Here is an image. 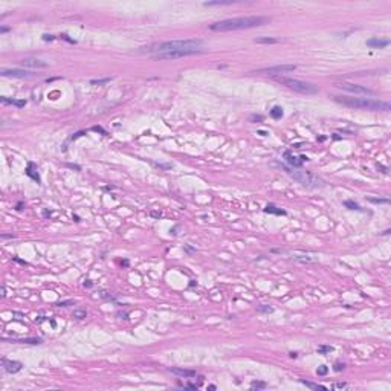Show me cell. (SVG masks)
Returning <instances> with one entry per match:
<instances>
[{
    "mask_svg": "<svg viewBox=\"0 0 391 391\" xmlns=\"http://www.w3.org/2000/svg\"><path fill=\"white\" fill-rule=\"evenodd\" d=\"M270 21L269 17L264 15H248V17H235V18H226V20H220L216 21L212 24H209L211 31L216 32H228V31H240V29H251V28H257L264 23Z\"/></svg>",
    "mask_w": 391,
    "mask_h": 391,
    "instance_id": "6da1fadb",
    "label": "cell"
},
{
    "mask_svg": "<svg viewBox=\"0 0 391 391\" xmlns=\"http://www.w3.org/2000/svg\"><path fill=\"white\" fill-rule=\"evenodd\" d=\"M203 41L199 38H188V40H171L153 44L147 49L148 54L153 55H162L170 52H179V51H193V49H202Z\"/></svg>",
    "mask_w": 391,
    "mask_h": 391,
    "instance_id": "7a4b0ae2",
    "label": "cell"
},
{
    "mask_svg": "<svg viewBox=\"0 0 391 391\" xmlns=\"http://www.w3.org/2000/svg\"><path fill=\"white\" fill-rule=\"evenodd\" d=\"M333 100L342 106L361 110H371V112H388L391 106L385 101L373 100V98H356V96H333Z\"/></svg>",
    "mask_w": 391,
    "mask_h": 391,
    "instance_id": "3957f363",
    "label": "cell"
},
{
    "mask_svg": "<svg viewBox=\"0 0 391 391\" xmlns=\"http://www.w3.org/2000/svg\"><path fill=\"white\" fill-rule=\"evenodd\" d=\"M278 83H281L283 86L298 92V93H304V95H315L318 92V87L312 83H307V81H301V80H295V78H284V77H280L276 78Z\"/></svg>",
    "mask_w": 391,
    "mask_h": 391,
    "instance_id": "277c9868",
    "label": "cell"
},
{
    "mask_svg": "<svg viewBox=\"0 0 391 391\" xmlns=\"http://www.w3.org/2000/svg\"><path fill=\"white\" fill-rule=\"evenodd\" d=\"M281 167L287 171L289 176H292L295 180H298L301 185H304V186H307V188L322 186V180H321L319 177L313 176V174L309 173V171H293L292 168H289V167H286V165H281Z\"/></svg>",
    "mask_w": 391,
    "mask_h": 391,
    "instance_id": "5b68a950",
    "label": "cell"
},
{
    "mask_svg": "<svg viewBox=\"0 0 391 391\" xmlns=\"http://www.w3.org/2000/svg\"><path fill=\"white\" fill-rule=\"evenodd\" d=\"M339 89L342 90H347V92H352V93H358V95H368V96H373L374 92L364 87V86H359V84H352V83H341V84H336Z\"/></svg>",
    "mask_w": 391,
    "mask_h": 391,
    "instance_id": "8992f818",
    "label": "cell"
},
{
    "mask_svg": "<svg viewBox=\"0 0 391 391\" xmlns=\"http://www.w3.org/2000/svg\"><path fill=\"white\" fill-rule=\"evenodd\" d=\"M295 69H296L295 64H278V66H272V67H263L258 72L267 73V75H278V73L292 72V70H295Z\"/></svg>",
    "mask_w": 391,
    "mask_h": 391,
    "instance_id": "52a82bcc",
    "label": "cell"
},
{
    "mask_svg": "<svg viewBox=\"0 0 391 391\" xmlns=\"http://www.w3.org/2000/svg\"><path fill=\"white\" fill-rule=\"evenodd\" d=\"M0 73L3 77H15V78H29L34 75L32 70H26V69H2Z\"/></svg>",
    "mask_w": 391,
    "mask_h": 391,
    "instance_id": "ba28073f",
    "label": "cell"
},
{
    "mask_svg": "<svg viewBox=\"0 0 391 391\" xmlns=\"http://www.w3.org/2000/svg\"><path fill=\"white\" fill-rule=\"evenodd\" d=\"M284 159H286V162L290 165V167H293V168H301V165H303V162H306V160H309V157L307 156H299V157H295L289 150L287 151H284Z\"/></svg>",
    "mask_w": 391,
    "mask_h": 391,
    "instance_id": "9c48e42d",
    "label": "cell"
},
{
    "mask_svg": "<svg viewBox=\"0 0 391 391\" xmlns=\"http://www.w3.org/2000/svg\"><path fill=\"white\" fill-rule=\"evenodd\" d=\"M21 66L24 67H32V69H44L47 67V63L43 61V60H38V58H23L20 61Z\"/></svg>",
    "mask_w": 391,
    "mask_h": 391,
    "instance_id": "30bf717a",
    "label": "cell"
},
{
    "mask_svg": "<svg viewBox=\"0 0 391 391\" xmlns=\"http://www.w3.org/2000/svg\"><path fill=\"white\" fill-rule=\"evenodd\" d=\"M2 365H3V368H5L6 373H17V371H20L21 367H23L21 362H18V361H9V359H6V358L2 359Z\"/></svg>",
    "mask_w": 391,
    "mask_h": 391,
    "instance_id": "8fae6325",
    "label": "cell"
},
{
    "mask_svg": "<svg viewBox=\"0 0 391 391\" xmlns=\"http://www.w3.org/2000/svg\"><path fill=\"white\" fill-rule=\"evenodd\" d=\"M388 44H390V40H387V38L373 37V38L367 40V46L368 47H374V49H382V47H387Z\"/></svg>",
    "mask_w": 391,
    "mask_h": 391,
    "instance_id": "7c38bea8",
    "label": "cell"
},
{
    "mask_svg": "<svg viewBox=\"0 0 391 391\" xmlns=\"http://www.w3.org/2000/svg\"><path fill=\"white\" fill-rule=\"evenodd\" d=\"M170 371L173 373V374H177V376H180V378H196V371L194 370H185V368H170Z\"/></svg>",
    "mask_w": 391,
    "mask_h": 391,
    "instance_id": "4fadbf2b",
    "label": "cell"
},
{
    "mask_svg": "<svg viewBox=\"0 0 391 391\" xmlns=\"http://www.w3.org/2000/svg\"><path fill=\"white\" fill-rule=\"evenodd\" d=\"M26 174H28L31 179H34L37 183H40V176H38V173H37V165H35L34 162H29V164H28Z\"/></svg>",
    "mask_w": 391,
    "mask_h": 391,
    "instance_id": "5bb4252c",
    "label": "cell"
},
{
    "mask_svg": "<svg viewBox=\"0 0 391 391\" xmlns=\"http://www.w3.org/2000/svg\"><path fill=\"white\" fill-rule=\"evenodd\" d=\"M0 101L3 104H12L15 107H24L26 106V100H11V98H6V96H2Z\"/></svg>",
    "mask_w": 391,
    "mask_h": 391,
    "instance_id": "9a60e30c",
    "label": "cell"
},
{
    "mask_svg": "<svg viewBox=\"0 0 391 391\" xmlns=\"http://www.w3.org/2000/svg\"><path fill=\"white\" fill-rule=\"evenodd\" d=\"M264 212H267V214H275V216H286V211H284V209H281V208H276L273 203L266 205Z\"/></svg>",
    "mask_w": 391,
    "mask_h": 391,
    "instance_id": "2e32d148",
    "label": "cell"
},
{
    "mask_svg": "<svg viewBox=\"0 0 391 391\" xmlns=\"http://www.w3.org/2000/svg\"><path fill=\"white\" fill-rule=\"evenodd\" d=\"M255 43H258V44H276V43H280V40L273 38V37H258V38H255Z\"/></svg>",
    "mask_w": 391,
    "mask_h": 391,
    "instance_id": "e0dca14e",
    "label": "cell"
},
{
    "mask_svg": "<svg viewBox=\"0 0 391 391\" xmlns=\"http://www.w3.org/2000/svg\"><path fill=\"white\" fill-rule=\"evenodd\" d=\"M283 109L280 107V106H275V107H272V110H270V116L273 118V119H281L283 118Z\"/></svg>",
    "mask_w": 391,
    "mask_h": 391,
    "instance_id": "ac0fdd59",
    "label": "cell"
},
{
    "mask_svg": "<svg viewBox=\"0 0 391 391\" xmlns=\"http://www.w3.org/2000/svg\"><path fill=\"white\" fill-rule=\"evenodd\" d=\"M301 384H304L306 387H309V388H312V390H327V387H324V385H319V384H313V382H309V381H303V379H301Z\"/></svg>",
    "mask_w": 391,
    "mask_h": 391,
    "instance_id": "d6986e66",
    "label": "cell"
},
{
    "mask_svg": "<svg viewBox=\"0 0 391 391\" xmlns=\"http://www.w3.org/2000/svg\"><path fill=\"white\" fill-rule=\"evenodd\" d=\"M17 342H21V344H32V345H37V344H41V339H40V338H26V339H17Z\"/></svg>",
    "mask_w": 391,
    "mask_h": 391,
    "instance_id": "ffe728a7",
    "label": "cell"
},
{
    "mask_svg": "<svg viewBox=\"0 0 391 391\" xmlns=\"http://www.w3.org/2000/svg\"><path fill=\"white\" fill-rule=\"evenodd\" d=\"M344 206H347L348 209H356V211H361V206L356 203V202H353V200H344Z\"/></svg>",
    "mask_w": 391,
    "mask_h": 391,
    "instance_id": "44dd1931",
    "label": "cell"
},
{
    "mask_svg": "<svg viewBox=\"0 0 391 391\" xmlns=\"http://www.w3.org/2000/svg\"><path fill=\"white\" fill-rule=\"evenodd\" d=\"M234 3V0L232 2H205L203 5L205 6H223V5H232Z\"/></svg>",
    "mask_w": 391,
    "mask_h": 391,
    "instance_id": "7402d4cb",
    "label": "cell"
},
{
    "mask_svg": "<svg viewBox=\"0 0 391 391\" xmlns=\"http://www.w3.org/2000/svg\"><path fill=\"white\" fill-rule=\"evenodd\" d=\"M112 78H101V80H90V84L92 86H103V84H107L110 83Z\"/></svg>",
    "mask_w": 391,
    "mask_h": 391,
    "instance_id": "603a6c76",
    "label": "cell"
},
{
    "mask_svg": "<svg viewBox=\"0 0 391 391\" xmlns=\"http://www.w3.org/2000/svg\"><path fill=\"white\" fill-rule=\"evenodd\" d=\"M72 316L77 318V319H84V318L87 316V312H86V310H73Z\"/></svg>",
    "mask_w": 391,
    "mask_h": 391,
    "instance_id": "cb8c5ba5",
    "label": "cell"
},
{
    "mask_svg": "<svg viewBox=\"0 0 391 391\" xmlns=\"http://www.w3.org/2000/svg\"><path fill=\"white\" fill-rule=\"evenodd\" d=\"M330 352H333L332 345H319L318 347V353L319 355H325V353H330Z\"/></svg>",
    "mask_w": 391,
    "mask_h": 391,
    "instance_id": "d4e9b609",
    "label": "cell"
},
{
    "mask_svg": "<svg viewBox=\"0 0 391 391\" xmlns=\"http://www.w3.org/2000/svg\"><path fill=\"white\" fill-rule=\"evenodd\" d=\"M180 388H185V390H197L200 387V382L199 384H179Z\"/></svg>",
    "mask_w": 391,
    "mask_h": 391,
    "instance_id": "484cf974",
    "label": "cell"
},
{
    "mask_svg": "<svg viewBox=\"0 0 391 391\" xmlns=\"http://www.w3.org/2000/svg\"><path fill=\"white\" fill-rule=\"evenodd\" d=\"M367 200L371 202V203H390L388 199H379V197H368Z\"/></svg>",
    "mask_w": 391,
    "mask_h": 391,
    "instance_id": "4316f807",
    "label": "cell"
},
{
    "mask_svg": "<svg viewBox=\"0 0 391 391\" xmlns=\"http://www.w3.org/2000/svg\"><path fill=\"white\" fill-rule=\"evenodd\" d=\"M251 388L252 390H263V388H266V384L264 382H252Z\"/></svg>",
    "mask_w": 391,
    "mask_h": 391,
    "instance_id": "83f0119b",
    "label": "cell"
},
{
    "mask_svg": "<svg viewBox=\"0 0 391 391\" xmlns=\"http://www.w3.org/2000/svg\"><path fill=\"white\" fill-rule=\"evenodd\" d=\"M73 304H75L73 299H67V301H60V303H57L58 307H67V306H73Z\"/></svg>",
    "mask_w": 391,
    "mask_h": 391,
    "instance_id": "f1b7e54d",
    "label": "cell"
},
{
    "mask_svg": "<svg viewBox=\"0 0 391 391\" xmlns=\"http://www.w3.org/2000/svg\"><path fill=\"white\" fill-rule=\"evenodd\" d=\"M327 371H329V368L325 367V365H321L318 370H316V373H318V376H324V374H327Z\"/></svg>",
    "mask_w": 391,
    "mask_h": 391,
    "instance_id": "f546056e",
    "label": "cell"
},
{
    "mask_svg": "<svg viewBox=\"0 0 391 391\" xmlns=\"http://www.w3.org/2000/svg\"><path fill=\"white\" fill-rule=\"evenodd\" d=\"M257 310H258V312H264V313H270V312H272V307H269V306H260Z\"/></svg>",
    "mask_w": 391,
    "mask_h": 391,
    "instance_id": "4dcf8cb0",
    "label": "cell"
},
{
    "mask_svg": "<svg viewBox=\"0 0 391 391\" xmlns=\"http://www.w3.org/2000/svg\"><path fill=\"white\" fill-rule=\"evenodd\" d=\"M249 119H251L252 122H261V121H263V116H261V115H252Z\"/></svg>",
    "mask_w": 391,
    "mask_h": 391,
    "instance_id": "1f68e13d",
    "label": "cell"
},
{
    "mask_svg": "<svg viewBox=\"0 0 391 391\" xmlns=\"http://www.w3.org/2000/svg\"><path fill=\"white\" fill-rule=\"evenodd\" d=\"M344 368H345L344 364H341V362H336V364H335V371H341V370H344Z\"/></svg>",
    "mask_w": 391,
    "mask_h": 391,
    "instance_id": "d6a6232c",
    "label": "cell"
},
{
    "mask_svg": "<svg viewBox=\"0 0 391 391\" xmlns=\"http://www.w3.org/2000/svg\"><path fill=\"white\" fill-rule=\"evenodd\" d=\"M60 37H61V38H63V40H66V41H69V43H72V44H75V43H77V41H75V40H72V38H69V35H66V34H63V35H60Z\"/></svg>",
    "mask_w": 391,
    "mask_h": 391,
    "instance_id": "836d02e7",
    "label": "cell"
},
{
    "mask_svg": "<svg viewBox=\"0 0 391 391\" xmlns=\"http://www.w3.org/2000/svg\"><path fill=\"white\" fill-rule=\"evenodd\" d=\"M54 38H55L54 35H47V34L43 35V40H44V41H49V40H54Z\"/></svg>",
    "mask_w": 391,
    "mask_h": 391,
    "instance_id": "e575fe53",
    "label": "cell"
},
{
    "mask_svg": "<svg viewBox=\"0 0 391 391\" xmlns=\"http://www.w3.org/2000/svg\"><path fill=\"white\" fill-rule=\"evenodd\" d=\"M345 387H347V384H344V382H342V384H335L332 388H345Z\"/></svg>",
    "mask_w": 391,
    "mask_h": 391,
    "instance_id": "d590c367",
    "label": "cell"
},
{
    "mask_svg": "<svg viewBox=\"0 0 391 391\" xmlns=\"http://www.w3.org/2000/svg\"><path fill=\"white\" fill-rule=\"evenodd\" d=\"M101 296H103V298H110V299L113 298L112 295H109V292H101Z\"/></svg>",
    "mask_w": 391,
    "mask_h": 391,
    "instance_id": "8d00e7d4",
    "label": "cell"
},
{
    "mask_svg": "<svg viewBox=\"0 0 391 391\" xmlns=\"http://www.w3.org/2000/svg\"><path fill=\"white\" fill-rule=\"evenodd\" d=\"M12 234H2V239H12Z\"/></svg>",
    "mask_w": 391,
    "mask_h": 391,
    "instance_id": "74e56055",
    "label": "cell"
},
{
    "mask_svg": "<svg viewBox=\"0 0 391 391\" xmlns=\"http://www.w3.org/2000/svg\"><path fill=\"white\" fill-rule=\"evenodd\" d=\"M14 261H17V263H21V264H26V261L20 260V258H17V257H14Z\"/></svg>",
    "mask_w": 391,
    "mask_h": 391,
    "instance_id": "f35d334b",
    "label": "cell"
},
{
    "mask_svg": "<svg viewBox=\"0 0 391 391\" xmlns=\"http://www.w3.org/2000/svg\"><path fill=\"white\" fill-rule=\"evenodd\" d=\"M258 134H260V136H267V131H264V130H258Z\"/></svg>",
    "mask_w": 391,
    "mask_h": 391,
    "instance_id": "ab89813d",
    "label": "cell"
},
{
    "mask_svg": "<svg viewBox=\"0 0 391 391\" xmlns=\"http://www.w3.org/2000/svg\"><path fill=\"white\" fill-rule=\"evenodd\" d=\"M0 32H2V34H5V32H8V28H6V26H3V28H2V29H0Z\"/></svg>",
    "mask_w": 391,
    "mask_h": 391,
    "instance_id": "60d3db41",
    "label": "cell"
},
{
    "mask_svg": "<svg viewBox=\"0 0 391 391\" xmlns=\"http://www.w3.org/2000/svg\"><path fill=\"white\" fill-rule=\"evenodd\" d=\"M21 206H23V203L20 202V203H17V208H15V209H18V211H20V209H21Z\"/></svg>",
    "mask_w": 391,
    "mask_h": 391,
    "instance_id": "b9f144b4",
    "label": "cell"
},
{
    "mask_svg": "<svg viewBox=\"0 0 391 391\" xmlns=\"http://www.w3.org/2000/svg\"><path fill=\"white\" fill-rule=\"evenodd\" d=\"M121 264H122V266H129V261L124 260V261H121Z\"/></svg>",
    "mask_w": 391,
    "mask_h": 391,
    "instance_id": "7bdbcfd3",
    "label": "cell"
},
{
    "mask_svg": "<svg viewBox=\"0 0 391 391\" xmlns=\"http://www.w3.org/2000/svg\"><path fill=\"white\" fill-rule=\"evenodd\" d=\"M84 286H86V287H90V286H92V283H90V281H87V283H84Z\"/></svg>",
    "mask_w": 391,
    "mask_h": 391,
    "instance_id": "ee69618b",
    "label": "cell"
},
{
    "mask_svg": "<svg viewBox=\"0 0 391 391\" xmlns=\"http://www.w3.org/2000/svg\"><path fill=\"white\" fill-rule=\"evenodd\" d=\"M296 356H298V353H293V352L290 353V358H296Z\"/></svg>",
    "mask_w": 391,
    "mask_h": 391,
    "instance_id": "f6af8a7d",
    "label": "cell"
},
{
    "mask_svg": "<svg viewBox=\"0 0 391 391\" xmlns=\"http://www.w3.org/2000/svg\"><path fill=\"white\" fill-rule=\"evenodd\" d=\"M216 388H217L216 385H209V387H208V390H216Z\"/></svg>",
    "mask_w": 391,
    "mask_h": 391,
    "instance_id": "bcb514c9",
    "label": "cell"
}]
</instances>
